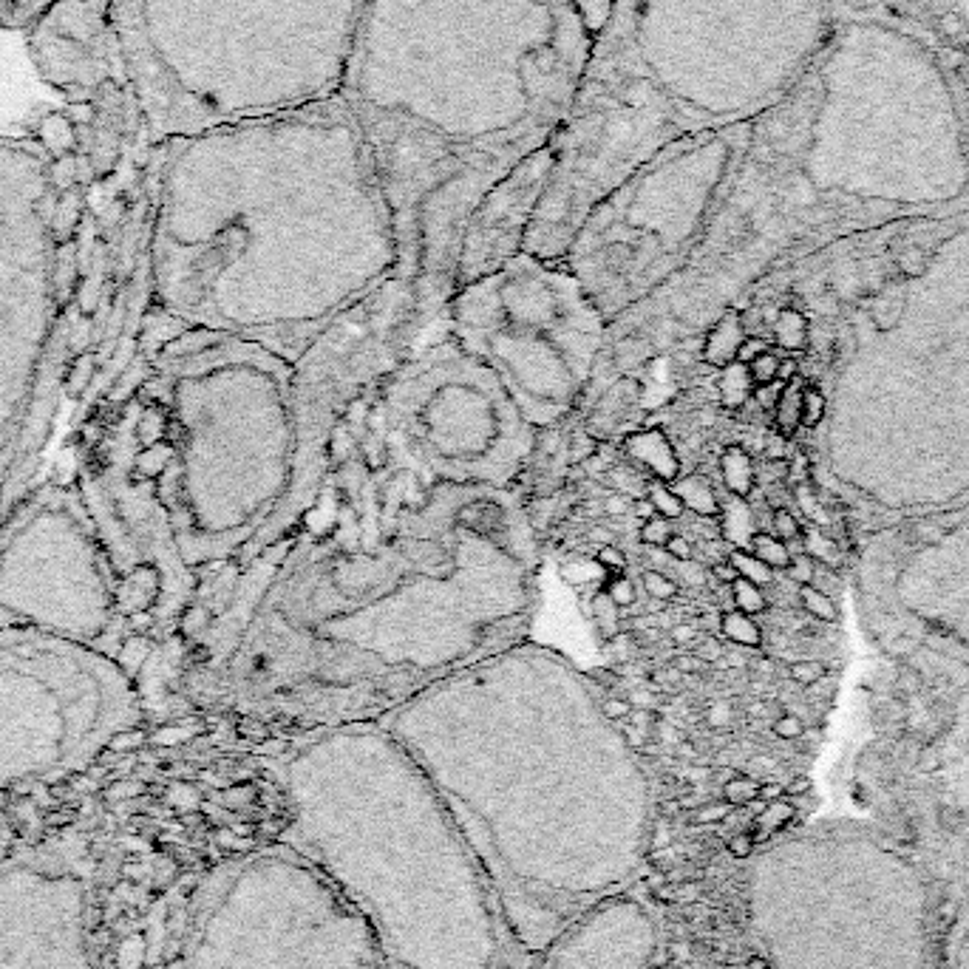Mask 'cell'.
Returning a JSON list of instances; mask_svg holds the SVG:
<instances>
[{"instance_id":"obj_1","label":"cell","mask_w":969,"mask_h":969,"mask_svg":"<svg viewBox=\"0 0 969 969\" xmlns=\"http://www.w3.org/2000/svg\"><path fill=\"white\" fill-rule=\"evenodd\" d=\"M601 700L564 655L519 641L377 717L431 782L530 955L629 890L652 848V782Z\"/></svg>"},{"instance_id":"obj_2","label":"cell","mask_w":969,"mask_h":969,"mask_svg":"<svg viewBox=\"0 0 969 969\" xmlns=\"http://www.w3.org/2000/svg\"><path fill=\"white\" fill-rule=\"evenodd\" d=\"M151 156L153 289L179 323L298 366L340 315L397 281L389 202L340 97L173 136Z\"/></svg>"},{"instance_id":"obj_3","label":"cell","mask_w":969,"mask_h":969,"mask_svg":"<svg viewBox=\"0 0 969 969\" xmlns=\"http://www.w3.org/2000/svg\"><path fill=\"white\" fill-rule=\"evenodd\" d=\"M593 34L567 0H369L340 100L372 151L397 281L454 289L476 204L573 111Z\"/></svg>"},{"instance_id":"obj_4","label":"cell","mask_w":969,"mask_h":969,"mask_svg":"<svg viewBox=\"0 0 969 969\" xmlns=\"http://www.w3.org/2000/svg\"><path fill=\"white\" fill-rule=\"evenodd\" d=\"M969 190V117L950 49L924 23L850 9L774 108L748 125L689 272L780 233L944 207Z\"/></svg>"},{"instance_id":"obj_5","label":"cell","mask_w":969,"mask_h":969,"mask_svg":"<svg viewBox=\"0 0 969 969\" xmlns=\"http://www.w3.org/2000/svg\"><path fill=\"white\" fill-rule=\"evenodd\" d=\"M850 9V0H618L593 34L522 253L564 261L587 213L663 145L763 117Z\"/></svg>"},{"instance_id":"obj_6","label":"cell","mask_w":969,"mask_h":969,"mask_svg":"<svg viewBox=\"0 0 969 969\" xmlns=\"http://www.w3.org/2000/svg\"><path fill=\"white\" fill-rule=\"evenodd\" d=\"M281 842L329 876L389 969H530L491 879L380 720L309 737L284 765Z\"/></svg>"},{"instance_id":"obj_7","label":"cell","mask_w":969,"mask_h":969,"mask_svg":"<svg viewBox=\"0 0 969 969\" xmlns=\"http://www.w3.org/2000/svg\"><path fill=\"white\" fill-rule=\"evenodd\" d=\"M459 485L428 488L394 536L366 553L312 556L270 598V615L323 652L326 692L346 666V689L380 680L397 706L454 669L519 644L533 607L536 561L479 536L454 516Z\"/></svg>"},{"instance_id":"obj_8","label":"cell","mask_w":969,"mask_h":969,"mask_svg":"<svg viewBox=\"0 0 969 969\" xmlns=\"http://www.w3.org/2000/svg\"><path fill=\"white\" fill-rule=\"evenodd\" d=\"M369 0H108L145 139L338 100Z\"/></svg>"},{"instance_id":"obj_9","label":"cell","mask_w":969,"mask_h":969,"mask_svg":"<svg viewBox=\"0 0 969 969\" xmlns=\"http://www.w3.org/2000/svg\"><path fill=\"white\" fill-rule=\"evenodd\" d=\"M159 496L187 564L230 559L270 525L295 476V366L255 340L185 329L162 360Z\"/></svg>"},{"instance_id":"obj_10","label":"cell","mask_w":969,"mask_h":969,"mask_svg":"<svg viewBox=\"0 0 969 969\" xmlns=\"http://www.w3.org/2000/svg\"><path fill=\"white\" fill-rule=\"evenodd\" d=\"M746 139L748 125L675 139L587 213L564 267L607 321L683 278L723 202Z\"/></svg>"},{"instance_id":"obj_11","label":"cell","mask_w":969,"mask_h":969,"mask_svg":"<svg viewBox=\"0 0 969 969\" xmlns=\"http://www.w3.org/2000/svg\"><path fill=\"white\" fill-rule=\"evenodd\" d=\"M448 335L491 366L539 431L587 389L610 321L564 261L519 253L445 298Z\"/></svg>"},{"instance_id":"obj_12","label":"cell","mask_w":969,"mask_h":969,"mask_svg":"<svg viewBox=\"0 0 969 969\" xmlns=\"http://www.w3.org/2000/svg\"><path fill=\"white\" fill-rule=\"evenodd\" d=\"M193 969H389L369 924L287 842L253 850L204 890Z\"/></svg>"},{"instance_id":"obj_13","label":"cell","mask_w":969,"mask_h":969,"mask_svg":"<svg viewBox=\"0 0 969 969\" xmlns=\"http://www.w3.org/2000/svg\"><path fill=\"white\" fill-rule=\"evenodd\" d=\"M383 411L434 485L510 488L539 437L491 366L448 332L386 380Z\"/></svg>"},{"instance_id":"obj_14","label":"cell","mask_w":969,"mask_h":969,"mask_svg":"<svg viewBox=\"0 0 969 969\" xmlns=\"http://www.w3.org/2000/svg\"><path fill=\"white\" fill-rule=\"evenodd\" d=\"M43 83L88 111L91 145L145 136L136 114L108 0H54L23 29Z\"/></svg>"},{"instance_id":"obj_15","label":"cell","mask_w":969,"mask_h":969,"mask_svg":"<svg viewBox=\"0 0 969 969\" xmlns=\"http://www.w3.org/2000/svg\"><path fill=\"white\" fill-rule=\"evenodd\" d=\"M553 173V145L530 153L485 193L468 219L459 247L454 289L499 270L525 250V238ZM451 289V292H454Z\"/></svg>"},{"instance_id":"obj_16","label":"cell","mask_w":969,"mask_h":969,"mask_svg":"<svg viewBox=\"0 0 969 969\" xmlns=\"http://www.w3.org/2000/svg\"><path fill=\"white\" fill-rule=\"evenodd\" d=\"M658 947V921L624 890L584 910L542 952V969H649Z\"/></svg>"},{"instance_id":"obj_17","label":"cell","mask_w":969,"mask_h":969,"mask_svg":"<svg viewBox=\"0 0 969 969\" xmlns=\"http://www.w3.org/2000/svg\"><path fill=\"white\" fill-rule=\"evenodd\" d=\"M621 454H624V459H627L629 465L632 468H638L641 474L652 482H666V485H672L675 479H680V457H678V451H675V445H672V440L666 437V431L663 428H655V425H649V428H638V431H632V434H627L624 440H621Z\"/></svg>"},{"instance_id":"obj_18","label":"cell","mask_w":969,"mask_h":969,"mask_svg":"<svg viewBox=\"0 0 969 969\" xmlns=\"http://www.w3.org/2000/svg\"><path fill=\"white\" fill-rule=\"evenodd\" d=\"M743 340H746V326L740 321V312L734 306H729L703 338V346H700L703 363L720 372L723 366L737 360V349H740Z\"/></svg>"},{"instance_id":"obj_19","label":"cell","mask_w":969,"mask_h":969,"mask_svg":"<svg viewBox=\"0 0 969 969\" xmlns=\"http://www.w3.org/2000/svg\"><path fill=\"white\" fill-rule=\"evenodd\" d=\"M720 479L734 499H748L757 488V465L743 445H726L720 454Z\"/></svg>"},{"instance_id":"obj_20","label":"cell","mask_w":969,"mask_h":969,"mask_svg":"<svg viewBox=\"0 0 969 969\" xmlns=\"http://www.w3.org/2000/svg\"><path fill=\"white\" fill-rule=\"evenodd\" d=\"M771 340L780 349L782 355H802L808 349L811 340V329H808V318L794 309V306H782L777 309L774 321H771Z\"/></svg>"},{"instance_id":"obj_21","label":"cell","mask_w":969,"mask_h":969,"mask_svg":"<svg viewBox=\"0 0 969 969\" xmlns=\"http://www.w3.org/2000/svg\"><path fill=\"white\" fill-rule=\"evenodd\" d=\"M672 491L680 496L683 508L700 516V519H717L720 510H723V502H720V496H717V491H714L712 482L706 476H680V479L672 482Z\"/></svg>"},{"instance_id":"obj_22","label":"cell","mask_w":969,"mask_h":969,"mask_svg":"<svg viewBox=\"0 0 969 969\" xmlns=\"http://www.w3.org/2000/svg\"><path fill=\"white\" fill-rule=\"evenodd\" d=\"M751 394H754V380H751L746 363L734 360V363L720 369V374H717V397H720V406L726 411L746 408L751 403Z\"/></svg>"},{"instance_id":"obj_23","label":"cell","mask_w":969,"mask_h":969,"mask_svg":"<svg viewBox=\"0 0 969 969\" xmlns=\"http://www.w3.org/2000/svg\"><path fill=\"white\" fill-rule=\"evenodd\" d=\"M802 386H805V380H802V377L791 380V383H785L780 391V400H777V406H774V411H771L774 431H777L780 437H785V440H794V437H797V431L802 428V425H799Z\"/></svg>"},{"instance_id":"obj_24","label":"cell","mask_w":969,"mask_h":969,"mask_svg":"<svg viewBox=\"0 0 969 969\" xmlns=\"http://www.w3.org/2000/svg\"><path fill=\"white\" fill-rule=\"evenodd\" d=\"M720 635L729 644L740 649H760L763 646V629L754 621V615H746L740 610L720 612Z\"/></svg>"},{"instance_id":"obj_25","label":"cell","mask_w":969,"mask_h":969,"mask_svg":"<svg viewBox=\"0 0 969 969\" xmlns=\"http://www.w3.org/2000/svg\"><path fill=\"white\" fill-rule=\"evenodd\" d=\"M802 550L816 561V564H825V567H839L845 556L839 550V544L833 536H828L822 527H802Z\"/></svg>"},{"instance_id":"obj_26","label":"cell","mask_w":969,"mask_h":969,"mask_svg":"<svg viewBox=\"0 0 969 969\" xmlns=\"http://www.w3.org/2000/svg\"><path fill=\"white\" fill-rule=\"evenodd\" d=\"M748 550L757 556V559L763 561V564H768L774 573L777 570H785L788 564H791V550H788V544L782 542V539H777L771 530H757L754 536H751V542H748Z\"/></svg>"},{"instance_id":"obj_27","label":"cell","mask_w":969,"mask_h":969,"mask_svg":"<svg viewBox=\"0 0 969 969\" xmlns=\"http://www.w3.org/2000/svg\"><path fill=\"white\" fill-rule=\"evenodd\" d=\"M797 598L799 604H802V610L808 612L814 621H822V624H836L839 621V604H836V598L822 593L814 584H802L797 590Z\"/></svg>"},{"instance_id":"obj_28","label":"cell","mask_w":969,"mask_h":969,"mask_svg":"<svg viewBox=\"0 0 969 969\" xmlns=\"http://www.w3.org/2000/svg\"><path fill=\"white\" fill-rule=\"evenodd\" d=\"M729 561H731V567L737 570V576L740 578H746V581H751V584H757V587H771L774 584V570L768 567V564H763V561L757 559L751 550H743V547H731L729 550Z\"/></svg>"},{"instance_id":"obj_29","label":"cell","mask_w":969,"mask_h":969,"mask_svg":"<svg viewBox=\"0 0 969 969\" xmlns=\"http://www.w3.org/2000/svg\"><path fill=\"white\" fill-rule=\"evenodd\" d=\"M54 0H0V26L3 29H26Z\"/></svg>"},{"instance_id":"obj_30","label":"cell","mask_w":969,"mask_h":969,"mask_svg":"<svg viewBox=\"0 0 969 969\" xmlns=\"http://www.w3.org/2000/svg\"><path fill=\"white\" fill-rule=\"evenodd\" d=\"M731 590V607L746 615H763L768 610V598H765L763 587L751 584L746 578H734V584L729 587Z\"/></svg>"},{"instance_id":"obj_31","label":"cell","mask_w":969,"mask_h":969,"mask_svg":"<svg viewBox=\"0 0 969 969\" xmlns=\"http://www.w3.org/2000/svg\"><path fill=\"white\" fill-rule=\"evenodd\" d=\"M646 499H649V505L655 508V513L658 516H663V519H669V522H678L680 516L686 513V508H683V502H680V496L675 491H672V485H666V482H649V488H646Z\"/></svg>"},{"instance_id":"obj_32","label":"cell","mask_w":969,"mask_h":969,"mask_svg":"<svg viewBox=\"0 0 969 969\" xmlns=\"http://www.w3.org/2000/svg\"><path fill=\"white\" fill-rule=\"evenodd\" d=\"M825 408H828V400H825L822 389L816 383H811V380H805V386H802V406H799V425L808 428V431L819 428V423L825 420Z\"/></svg>"},{"instance_id":"obj_33","label":"cell","mask_w":969,"mask_h":969,"mask_svg":"<svg viewBox=\"0 0 969 969\" xmlns=\"http://www.w3.org/2000/svg\"><path fill=\"white\" fill-rule=\"evenodd\" d=\"M794 814H797V811H794V805H791L785 797L768 802L763 814L757 816V831L751 833V836H754V839H765V836L777 833L785 822H791V816Z\"/></svg>"},{"instance_id":"obj_34","label":"cell","mask_w":969,"mask_h":969,"mask_svg":"<svg viewBox=\"0 0 969 969\" xmlns=\"http://www.w3.org/2000/svg\"><path fill=\"white\" fill-rule=\"evenodd\" d=\"M567 3L576 9V15L581 17V23L587 26V32L595 34L601 26H604V20L610 17L612 6H615L618 0H567Z\"/></svg>"},{"instance_id":"obj_35","label":"cell","mask_w":969,"mask_h":969,"mask_svg":"<svg viewBox=\"0 0 969 969\" xmlns=\"http://www.w3.org/2000/svg\"><path fill=\"white\" fill-rule=\"evenodd\" d=\"M641 587L644 593L652 598V601H661V604H669L678 598V584L675 578L666 576L663 570H644L641 573Z\"/></svg>"},{"instance_id":"obj_36","label":"cell","mask_w":969,"mask_h":969,"mask_svg":"<svg viewBox=\"0 0 969 969\" xmlns=\"http://www.w3.org/2000/svg\"><path fill=\"white\" fill-rule=\"evenodd\" d=\"M723 797L729 802L731 808H740V805H751L760 799V782L751 780V777H731L723 785Z\"/></svg>"},{"instance_id":"obj_37","label":"cell","mask_w":969,"mask_h":969,"mask_svg":"<svg viewBox=\"0 0 969 969\" xmlns=\"http://www.w3.org/2000/svg\"><path fill=\"white\" fill-rule=\"evenodd\" d=\"M947 49H950L952 66H955V74H958V85H961V94H964V105H967L969 117V29L958 43H947Z\"/></svg>"},{"instance_id":"obj_38","label":"cell","mask_w":969,"mask_h":969,"mask_svg":"<svg viewBox=\"0 0 969 969\" xmlns=\"http://www.w3.org/2000/svg\"><path fill=\"white\" fill-rule=\"evenodd\" d=\"M771 533L785 544L799 542L802 539V522L791 508H774L771 510Z\"/></svg>"},{"instance_id":"obj_39","label":"cell","mask_w":969,"mask_h":969,"mask_svg":"<svg viewBox=\"0 0 969 969\" xmlns=\"http://www.w3.org/2000/svg\"><path fill=\"white\" fill-rule=\"evenodd\" d=\"M604 595L610 598L618 610H629V607H635V601H638V587H635V581H632L629 576H612L610 581L604 584Z\"/></svg>"},{"instance_id":"obj_40","label":"cell","mask_w":969,"mask_h":969,"mask_svg":"<svg viewBox=\"0 0 969 969\" xmlns=\"http://www.w3.org/2000/svg\"><path fill=\"white\" fill-rule=\"evenodd\" d=\"M780 357L774 352V346L763 352L760 357H754L748 363V372H751V380L754 386H768V383H777V372H780Z\"/></svg>"},{"instance_id":"obj_41","label":"cell","mask_w":969,"mask_h":969,"mask_svg":"<svg viewBox=\"0 0 969 969\" xmlns=\"http://www.w3.org/2000/svg\"><path fill=\"white\" fill-rule=\"evenodd\" d=\"M595 564L598 570H604L607 576H624L627 573V556L621 547L615 544H601L598 553H595Z\"/></svg>"},{"instance_id":"obj_42","label":"cell","mask_w":969,"mask_h":969,"mask_svg":"<svg viewBox=\"0 0 969 969\" xmlns=\"http://www.w3.org/2000/svg\"><path fill=\"white\" fill-rule=\"evenodd\" d=\"M672 533H675V527H672L669 519L652 516V519H646L644 525H641V542L646 547H666V542L672 539Z\"/></svg>"},{"instance_id":"obj_43","label":"cell","mask_w":969,"mask_h":969,"mask_svg":"<svg viewBox=\"0 0 969 969\" xmlns=\"http://www.w3.org/2000/svg\"><path fill=\"white\" fill-rule=\"evenodd\" d=\"M782 573L791 578V581H797L799 587H802V584H811L816 573V561L811 559L805 550H799V553H791V564H788Z\"/></svg>"},{"instance_id":"obj_44","label":"cell","mask_w":969,"mask_h":969,"mask_svg":"<svg viewBox=\"0 0 969 969\" xmlns=\"http://www.w3.org/2000/svg\"><path fill=\"white\" fill-rule=\"evenodd\" d=\"M788 675L799 686H814L816 680H822L828 675V666L822 661H797L788 666Z\"/></svg>"},{"instance_id":"obj_45","label":"cell","mask_w":969,"mask_h":969,"mask_svg":"<svg viewBox=\"0 0 969 969\" xmlns=\"http://www.w3.org/2000/svg\"><path fill=\"white\" fill-rule=\"evenodd\" d=\"M771 731L780 737V740H799L802 734H805V723L799 720L797 714H780L777 720H774V726H771Z\"/></svg>"},{"instance_id":"obj_46","label":"cell","mask_w":969,"mask_h":969,"mask_svg":"<svg viewBox=\"0 0 969 969\" xmlns=\"http://www.w3.org/2000/svg\"><path fill=\"white\" fill-rule=\"evenodd\" d=\"M771 349V343L763 338V335H746V340L740 343V349H737V363H751L754 357H760L763 352H768Z\"/></svg>"},{"instance_id":"obj_47","label":"cell","mask_w":969,"mask_h":969,"mask_svg":"<svg viewBox=\"0 0 969 969\" xmlns=\"http://www.w3.org/2000/svg\"><path fill=\"white\" fill-rule=\"evenodd\" d=\"M782 383H768V386H754V394H751V403H757L760 411H774L777 400H780Z\"/></svg>"},{"instance_id":"obj_48","label":"cell","mask_w":969,"mask_h":969,"mask_svg":"<svg viewBox=\"0 0 969 969\" xmlns=\"http://www.w3.org/2000/svg\"><path fill=\"white\" fill-rule=\"evenodd\" d=\"M663 550H666V556H672L675 561H692V559H695V547H692V542H689V539H686L683 533H678V530L672 533V539L666 542V547H663Z\"/></svg>"},{"instance_id":"obj_49","label":"cell","mask_w":969,"mask_h":969,"mask_svg":"<svg viewBox=\"0 0 969 969\" xmlns=\"http://www.w3.org/2000/svg\"><path fill=\"white\" fill-rule=\"evenodd\" d=\"M601 709H604V714L610 717L612 723H624V720H629V714H632V703H629L627 697H607V695H604V700H601Z\"/></svg>"},{"instance_id":"obj_50","label":"cell","mask_w":969,"mask_h":969,"mask_svg":"<svg viewBox=\"0 0 969 969\" xmlns=\"http://www.w3.org/2000/svg\"><path fill=\"white\" fill-rule=\"evenodd\" d=\"M754 845H757V839L751 833H737V836H731L729 853L734 859H751L754 856Z\"/></svg>"},{"instance_id":"obj_51","label":"cell","mask_w":969,"mask_h":969,"mask_svg":"<svg viewBox=\"0 0 969 969\" xmlns=\"http://www.w3.org/2000/svg\"><path fill=\"white\" fill-rule=\"evenodd\" d=\"M695 655L700 658V661L717 663L723 655H726V649H723V644H720L717 638H703V641L695 646Z\"/></svg>"},{"instance_id":"obj_52","label":"cell","mask_w":969,"mask_h":969,"mask_svg":"<svg viewBox=\"0 0 969 969\" xmlns=\"http://www.w3.org/2000/svg\"><path fill=\"white\" fill-rule=\"evenodd\" d=\"M797 377H802V366H799V360H797V355H782L780 357V372H777V383H791V380H797Z\"/></svg>"},{"instance_id":"obj_53","label":"cell","mask_w":969,"mask_h":969,"mask_svg":"<svg viewBox=\"0 0 969 969\" xmlns=\"http://www.w3.org/2000/svg\"><path fill=\"white\" fill-rule=\"evenodd\" d=\"M731 805L729 802H714V805H706L700 808L695 814V822H723L729 816Z\"/></svg>"},{"instance_id":"obj_54","label":"cell","mask_w":969,"mask_h":969,"mask_svg":"<svg viewBox=\"0 0 969 969\" xmlns=\"http://www.w3.org/2000/svg\"><path fill=\"white\" fill-rule=\"evenodd\" d=\"M706 666H709V663L700 661L695 652H692V655H678V658H675V669H678L680 675H697V672H703Z\"/></svg>"},{"instance_id":"obj_55","label":"cell","mask_w":969,"mask_h":969,"mask_svg":"<svg viewBox=\"0 0 969 969\" xmlns=\"http://www.w3.org/2000/svg\"><path fill=\"white\" fill-rule=\"evenodd\" d=\"M632 502H635V499H629V496H624V493H612L610 499L604 502V510H607L610 516H624Z\"/></svg>"},{"instance_id":"obj_56","label":"cell","mask_w":969,"mask_h":969,"mask_svg":"<svg viewBox=\"0 0 969 969\" xmlns=\"http://www.w3.org/2000/svg\"><path fill=\"white\" fill-rule=\"evenodd\" d=\"M712 576L720 581V584H726V587H731L734 584V578H737V570L731 567V561L726 559V561H717V564H712Z\"/></svg>"},{"instance_id":"obj_57","label":"cell","mask_w":969,"mask_h":969,"mask_svg":"<svg viewBox=\"0 0 969 969\" xmlns=\"http://www.w3.org/2000/svg\"><path fill=\"white\" fill-rule=\"evenodd\" d=\"M695 638H697V632L692 624H678V627L672 629V641H675V644H692Z\"/></svg>"},{"instance_id":"obj_58","label":"cell","mask_w":969,"mask_h":969,"mask_svg":"<svg viewBox=\"0 0 969 969\" xmlns=\"http://www.w3.org/2000/svg\"><path fill=\"white\" fill-rule=\"evenodd\" d=\"M780 797H785V785H780V782H765V785H760V799L774 802V799Z\"/></svg>"},{"instance_id":"obj_59","label":"cell","mask_w":969,"mask_h":969,"mask_svg":"<svg viewBox=\"0 0 969 969\" xmlns=\"http://www.w3.org/2000/svg\"><path fill=\"white\" fill-rule=\"evenodd\" d=\"M811 791V780L808 777H797L785 785V797H799V794H808Z\"/></svg>"},{"instance_id":"obj_60","label":"cell","mask_w":969,"mask_h":969,"mask_svg":"<svg viewBox=\"0 0 969 969\" xmlns=\"http://www.w3.org/2000/svg\"><path fill=\"white\" fill-rule=\"evenodd\" d=\"M632 508H635V516H638V519H644V522L646 519H652V516H658L655 508L649 505V499H646V496L644 499H635V502H632Z\"/></svg>"},{"instance_id":"obj_61","label":"cell","mask_w":969,"mask_h":969,"mask_svg":"<svg viewBox=\"0 0 969 969\" xmlns=\"http://www.w3.org/2000/svg\"><path fill=\"white\" fill-rule=\"evenodd\" d=\"M709 717H712L714 726H720V723H726V720H729V706H726V703H717V706H714L712 714H709Z\"/></svg>"},{"instance_id":"obj_62","label":"cell","mask_w":969,"mask_h":969,"mask_svg":"<svg viewBox=\"0 0 969 969\" xmlns=\"http://www.w3.org/2000/svg\"><path fill=\"white\" fill-rule=\"evenodd\" d=\"M746 969H771V964H768V958H765V955H754V958H748L746 961Z\"/></svg>"}]
</instances>
